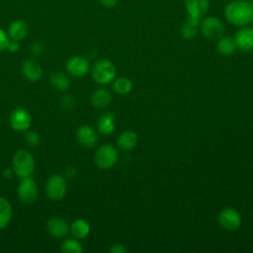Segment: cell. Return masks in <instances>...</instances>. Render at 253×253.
Returning <instances> with one entry per match:
<instances>
[{"label": "cell", "mask_w": 253, "mask_h": 253, "mask_svg": "<svg viewBox=\"0 0 253 253\" xmlns=\"http://www.w3.org/2000/svg\"><path fill=\"white\" fill-rule=\"evenodd\" d=\"M224 17L233 26H247L253 18V5L247 0L230 1L225 6Z\"/></svg>", "instance_id": "6da1fadb"}, {"label": "cell", "mask_w": 253, "mask_h": 253, "mask_svg": "<svg viewBox=\"0 0 253 253\" xmlns=\"http://www.w3.org/2000/svg\"><path fill=\"white\" fill-rule=\"evenodd\" d=\"M35 159L31 152L28 150L20 149L18 150L12 160V168L14 174H16L20 179L31 177L35 170Z\"/></svg>", "instance_id": "7a4b0ae2"}, {"label": "cell", "mask_w": 253, "mask_h": 253, "mask_svg": "<svg viewBox=\"0 0 253 253\" xmlns=\"http://www.w3.org/2000/svg\"><path fill=\"white\" fill-rule=\"evenodd\" d=\"M115 77L116 67L111 60L102 58L96 61L92 68V78L96 83L106 85L111 83Z\"/></svg>", "instance_id": "3957f363"}, {"label": "cell", "mask_w": 253, "mask_h": 253, "mask_svg": "<svg viewBox=\"0 0 253 253\" xmlns=\"http://www.w3.org/2000/svg\"><path fill=\"white\" fill-rule=\"evenodd\" d=\"M200 30L203 36L211 41H217L225 32V28L221 20L214 16L204 17L200 23Z\"/></svg>", "instance_id": "277c9868"}, {"label": "cell", "mask_w": 253, "mask_h": 253, "mask_svg": "<svg viewBox=\"0 0 253 253\" xmlns=\"http://www.w3.org/2000/svg\"><path fill=\"white\" fill-rule=\"evenodd\" d=\"M119 153L117 149L111 144H103L101 145L94 154L95 164L100 169H110L112 168L118 161Z\"/></svg>", "instance_id": "5b68a950"}, {"label": "cell", "mask_w": 253, "mask_h": 253, "mask_svg": "<svg viewBox=\"0 0 253 253\" xmlns=\"http://www.w3.org/2000/svg\"><path fill=\"white\" fill-rule=\"evenodd\" d=\"M67 191V184L65 178L59 174L51 175L45 184V193L52 201L61 200Z\"/></svg>", "instance_id": "8992f818"}, {"label": "cell", "mask_w": 253, "mask_h": 253, "mask_svg": "<svg viewBox=\"0 0 253 253\" xmlns=\"http://www.w3.org/2000/svg\"><path fill=\"white\" fill-rule=\"evenodd\" d=\"M17 194L19 200L26 205L33 204L38 199V186L32 177H27L21 179V182L18 186Z\"/></svg>", "instance_id": "52a82bcc"}, {"label": "cell", "mask_w": 253, "mask_h": 253, "mask_svg": "<svg viewBox=\"0 0 253 253\" xmlns=\"http://www.w3.org/2000/svg\"><path fill=\"white\" fill-rule=\"evenodd\" d=\"M218 223L223 229L234 231L241 224V216L236 210L226 208L218 213Z\"/></svg>", "instance_id": "ba28073f"}, {"label": "cell", "mask_w": 253, "mask_h": 253, "mask_svg": "<svg viewBox=\"0 0 253 253\" xmlns=\"http://www.w3.org/2000/svg\"><path fill=\"white\" fill-rule=\"evenodd\" d=\"M10 126L17 131H26L32 124V117L29 111L25 108L15 109L9 119Z\"/></svg>", "instance_id": "9c48e42d"}, {"label": "cell", "mask_w": 253, "mask_h": 253, "mask_svg": "<svg viewBox=\"0 0 253 253\" xmlns=\"http://www.w3.org/2000/svg\"><path fill=\"white\" fill-rule=\"evenodd\" d=\"M89 61L81 55H74L66 62V70L73 77H82L89 72Z\"/></svg>", "instance_id": "30bf717a"}, {"label": "cell", "mask_w": 253, "mask_h": 253, "mask_svg": "<svg viewBox=\"0 0 253 253\" xmlns=\"http://www.w3.org/2000/svg\"><path fill=\"white\" fill-rule=\"evenodd\" d=\"M233 38L238 49L242 51L253 50V28L247 26L241 27Z\"/></svg>", "instance_id": "8fae6325"}, {"label": "cell", "mask_w": 253, "mask_h": 253, "mask_svg": "<svg viewBox=\"0 0 253 253\" xmlns=\"http://www.w3.org/2000/svg\"><path fill=\"white\" fill-rule=\"evenodd\" d=\"M76 138L80 145L91 148L94 147L98 142V134L96 130L88 125L81 126L76 131Z\"/></svg>", "instance_id": "7c38bea8"}, {"label": "cell", "mask_w": 253, "mask_h": 253, "mask_svg": "<svg viewBox=\"0 0 253 253\" xmlns=\"http://www.w3.org/2000/svg\"><path fill=\"white\" fill-rule=\"evenodd\" d=\"M188 16L202 20L210 9V0H185Z\"/></svg>", "instance_id": "4fadbf2b"}, {"label": "cell", "mask_w": 253, "mask_h": 253, "mask_svg": "<svg viewBox=\"0 0 253 253\" xmlns=\"http://www.w3.org/2000/svg\"><path fill=\"white\" fill-rule=\"evenodd\" d=\"M22 72L24 76L31 82H37L42 76V68L40 63L34 58L26 59L23 62Z\"/></svg>", "instance_id": "5bb4252c"}, {"label": "cell", "mask_w": 253, "mask_h": 253, "mask_svg": "<svg viewBox=\"0 0 253 253\" xmlns=\"http://www.w3.org/2000/svg\"><path fill=\"white\" fill-rule=\"evenodd\" d=\"M46 228L48 233L54 238L64 237L69 230V226L66 220L61 217H55V216L48 219Z\"/></svg>", "instance_id": "9a60e30c"}, {"label": "cell", "mask_w": 253, "mask_h": 253, "mask_svg": "<svg viewBox=\"0 0 253 253\" xmlns=\"http://www.w3.org/2000/svg\"><path fill=\"white\" fill-rule=\"evenodd\" d=\"M28 32L29 28L24 20H15L9 25L8 37L11 40L20 42L27 37Z\"/></svg>", "instance_id": "2e32d148"}, {"label": "cell", "mask_w": 253, "mask_h": 253, "mask_svg": "<svg viewBox=\"0 0 253 253\" xmlns=\"http://www.w3.org/2000/svg\"><path fill=\"white\" fill-rule=\"evenodd\" d=\"M201 20L188 16L181 26V36L185 40L194 39L200 29Z\"/></svg>", "instance_id": "e0dca14e"}, {"label": "cell", "mask_w": 253, "mask_h": 253, "mask_svg": "<svg viewBox=\"0 0 253 253\" xmlns=\"http://www.w3.org/2000/svg\"><path fill=\"white\" fill-rule=\"evenodd\" d=\"M97 127L102 134H105V135L112 134L116 127L115 115L111 112H107L103 114L97 122Z\"/></svg>", "instance_id": "ac0fdd59"}, {"label": "cell", "mask_w": 253, "mask_h": 253, "mask_svg": "<svg viewBox=\"0 0 253 253\" xmlns=\"http://www.w3.org/2000/svg\"><path fill=\"white\" fill-rule=\"evenodd\" d=\"M216 49L218 53H220L223 56H230L232 55L235 50L237 49L234 38L231 36H222L217 40L216 43Z\"/></svg>", "instance_id": "d6986e66"}, {"label": "cell", "mask_w": 253, "mask_h": 253, "mask_svg": "<svg viewBox=\"0 0 253 253\" xmlns=\"http://www.w3.org/2000/svg\"><path fill=\"white\" fill-rule=\"evenodd\" d=\"M112 95L109 90L105 88H99L94 91L91 96V104L98 109H104L111 103Z\"/></svg>", "instance_id": "ffe728a7"}, {"label": "cell", "mask_w": 253, "mask_h": 253, "mask_svg": "<svg viewBox=\"0 0 253 253\" xmlns=\"http://www.w3.org/2000/svg\"><path fill=\"white\" fill-rule=\"evenodd\" d=\"M137 135L132 130H125L118 137V145L121 149L129 151L133 149L137 144Z\"/></svg>", "instance_id": "44dd1931"}, {"label": "cell", "mask_w": 253, "mask_h": 253, "mask_svg": "<svg viewBox=\"0 0 253 253\" xmlns=\"http://www.w3.org/2000/svg\"><path fill=\"white\" fill-rule=\"evenodd\" d=\"M69 229L73 237L77 239H83L90 233L91 227L87 220L83 218H77L71 223Z\"/></svg>", "instance_id": "7402d4cb"}, {"label": "cell", "mask_w": 253, "mask_h": 253, "mask_svg": "<svg viewBox=\"0 0 253 253\" xmlns=\"http://www.w3.org/2000/svg\"><path fill=\"white\" fill-rule=\"evenodd\" d=\"M12 207L3 197H0V229L5 228L12 218Z\"/></svg>", "instance_id": "603a6c76"}, {"label": "cell", "mask_w": 253, "mask_h": 253, "mask_svg": "<svg viewBox=\"0 0 253 253\" xmlns=\"http://www.w3.org/2000/svg\"><path fill=\"white\" fill-rule=\"evenodd\" d=\"M50 84L59 91H65L70 86V80L64 73L57 71L50 75Z\"/></svg>", "instance_id": "cb8c5ba5"}, {"label": "cell", "mask_w": 253, "mask_h": 253, "mask_svg": "<svg viewBox=\"0 0 253 253\" xmlns=\"http://www.w3.org/2000/svg\"><path fill=\"white\" fill-rule=\"evenodd\" d=\"M132 88L131 81L126 77H119L113 82V89L119 95H126L130 92Z\"/></svg>", "instance_id": "d4e9b609"}, {"label": "cell", "mask_w": 253, "mask_h": 253, "mask_svg": "<svg viewBox=\"0 0 253 253\" xmlns=\"http://www.w3.org/2000/svg\"><path fill=\"white\" fill-rule=\"evenodd\" d=\"M60 251L63 253H82L83 247L77 238H67L65 239L61 246Z\"/></svg>", "instance_id": "484cf974"}, {"label": "cell", "mask_w": 253, "mask_h": 253, "mask_svg": "<svg viewBox=\"0 0 253 253\" xmlns=\"http://www.w3.org/2000/svg\"><path fill=\"white\" fill-rule=\"evenodd\" d=\"M26 141L29 146H32V147L38 146L41 142L40 134L35 130H30L26 133Z\"/></svg>", "instance_id": "4316f807"}, {"label": "cell", "mask_w": 253, "mask_h": 253, "mask_svg": "<svg viewBox=\"0 0 253 253\" xmlns=\"http://www.w3.org/2000/svg\"><path fill=\"white\" fill-rule=\"evenodd\" d=\"M60 104H61V107H62L63 109H65V110H71V109H73V107H74V105H75V100H74V98H73L71 95L66 94V95H64V96L61 98Z\"/></svg>", "instance_id": "83f0119b"}, {"label": "cell", "mask_w": 253, "mask_h": 253, "mask_svg": "<svg viewBox=\"0 0 253 253\" xmlns=\"http://www.w3.org/2000/svg\"><path fill=\"white\" fill-rule=\"evenodd\" d=\"M9 40L10 39L8 37V34H6L2 29H0V52L6 49Z\"/></svg>", "instance_id": "f1b7e54d"}, {"label": "cell", "mask_w": 253, "mask_h": 253, "mask_svg": "<svg viewBox=\"0 0 253 253\" xmlns=\"http://www.w3.org/2000/svg\"><path fill=\"white\" fill-rule=\"evenodd\" d=\"M31 53L34 54L35 56H39L42 53L43 51V45L42 42H34L31 45V49H30Z\"/></svg>", "instance_id": "f546056e"}, {"label": "cell", "mask_w": 253, "mask_h": 253, "mask_svg": "<svg viewBox=\"0 0 253 253\" xmlns=\"http://www.w3.org/2000/svg\"><path fill=\"white\" fill-rule=\"evenodd\" d=\"M6 49L10 52H17L19 49H20V43L18 41H15V40H9L8 42V44H7V47Z\"/></svg>", "instance_id": "4dcf8cb0"}, {"label": "cell", "mask_w": 253, "mask_h": 253, "mask_svg": "<svg viewBox=\"0 0 253 253\" xmlns=\"http://www.w3.org/2000/svg\"><path fill=\"white\" fill-rule=\"evenodd\" d=\"M111 253H126V247L121 243H115L110 247L109 250Z\"/></svg>", "instance_id": "1f68e13d"}, {"label": "cell", "mask_w": 253, "mask_h": 253, "mask_svg": "<svg viewBox=\"0 0 253 253\" xmlns=\"http://www.w3.org/2000/svg\"><path fill=\"white\" fill-rule=\"evenodd\" d=\"M99 4L105 8H112L117 5L119 0H98Z\"/></svg>", "instance_id": "d6a6232c"}, {"label": "cell", "mask_w": 253, "mask_h": 253, "mask_svg": "<svg viewBox=\"0 0 253 253\" xmlns=\"http://www.w3.org/2000/svg\"><path fill=\"white\" fill-rule=\"evenodd\" d=\"M76 173H77V170L75 167L73 166H69L66 168L65 170V176L68 177V178H73L76 176Z\"/></svg>", "instance_id": "836d02e7"}, {"label": "cell", "mask_w": 253, "mask_h": 253, "mask_svg": "<svg viewBox=\"0 0 253 253\" xmlns=\"http://www.w3.org/2000/svg\"><path fill=\"white\" fill-rule=\"evenodd\" d=\"M13 174H14L13 168H12V169H10V168H6V169L3 171V176H4L5 178H11Z\"/></svg>", "instance_id": "e575fe53"}, {"label": "cell", "mask_w": 253, "mask_h": 253, "mask_svg": "<svg viewBox=\"0 0 253 253\" xmlns=\"http://www.w3.org/2000/svg\"><path fill=\"white\" fill-rule=\"evenodd\" d=\"M251 22H252V23H253V18H252V21H251Z\"/></svg>", "instance_id": "d590c367"}, {"label": "cell", "mask_w": 253, "mask_h": 253, "mask_svg": "<svg viewBox=\"0 0 253 253\" xmlns=\"http://www.w3.org/2000/svg\"><path fill=\"white\" fill-rule=\"evenodd\" d=\"M252 5H253V3H252Z\"/></svg>", "instance_id": "8d00e7d4"}]
</instances>
